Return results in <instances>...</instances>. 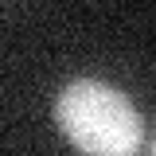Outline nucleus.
I'll use <instances>...</instances> for the list:
<instances>
[{"label": "nucleus", "mask_w": 156, "mask_h": 156, "mask_svg": "<svg viewBox=\"0 0 156 156\" xmlns=\"http://www.w3.org/2000/svg\"><path fill=\"white\" fill-rule=\"evenodd\" d=\"M55 125L82 156H136L144 121L109 82L74 78L55 98Z\"/></svg>", "instance_id": "obj_1"}, {"label": "nucleus", "mask_w": 156, "mask_h": 156, "mask_svg": "<svg viewBox=\"0 0 156 156\" xmlns=\"http://www.w3.org/2000/svg\"><path fill=\"white\" fill-rule=\"evenodd\" d=\"M148 156H156V136H152V144H148Z\"/></svg>", "instance_id": "obj_2"}]
</instances>
